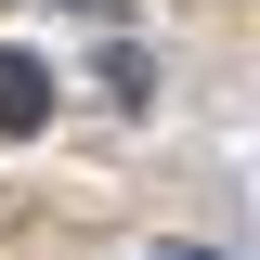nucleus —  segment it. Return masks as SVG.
Listing matches in <instances>:
<instances>
[{"instance_id":"f03ea898","label":"nucleus","mask_w":260,"mask_h":260,"mask_svg":"<svg viewBox=\"0 0 260 260\" xmlns=\"http://www.w3.org/2000/svg\"><path fill=\"white\" fill-rule=\"evenodd\" d=\"M156 260H208V247H156Z\"/></svg>"},{"instance_id":"f257e3e1","label":"nucleus","mask_w":260,"mask_h":260,"mask_svg":"<svg viewBox=\"0 0 260 260\" xmlns=\"http://www.w3.org/2000/svg\"><path fill=\"white\" fill-rule=\"evenodd\" d=\"M39 117H52V65L39 52H0V143H26Z\"/></svg>"}]
</instances>
